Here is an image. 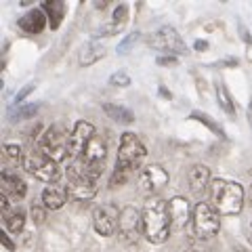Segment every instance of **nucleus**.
<instances>
[{
	"label": "nucleus",
	"mask_w": 252,
	"mask_h": 252,
	"mask_svg": "<svg viewBox=\"0 0 252 252\" xmlns=\"http://www.w3.org/2000/svg\"><path fill=\"white\" fill-rule=\"evenodd\" d=\"M132 175H135L132 170L116 166L114 172H112V179H109V187H120V185H124V183H128V179H130Z\"/></svg>",
	"instance_id": "a878e982"
},
{
	"label": "nucleus",
	"mask_w": 252,
	"mask_h": 252,
	"mask_svg": "<svg viewBox=\"0 0 252 252\" xmlns=\"http://www.w3.org/2000/svg\"><path fill=\"white\" fill-rule=\"evenodd\" d=\"M40 109V103H26V105H19L15 112H11L13 120H26V118L36 116V112Z\"/></svg>",
	"instance_id": "bb28decb"
},
{
	"label": "nucleus",
	"mask_w": 252,
	"mask_h": 252,
	"mask_svg": "<svg viewBox=\"0 0 252 252\" xmlns=\"http://www.w3.org/2000/svg\"><path fill=\"white\" fill-rule=\"evenodd\" d=\"M97 137V130H94V124L89 120H78L74 130H72V137H69V154H72L74 160H78L84 149L89 147L91 141Z\"/></svg>",
	"instance_id": "f8f14e48"
},
{
	"label": "nucleus",
	"mask_w": 252,
	"mask_h": 252,
	"mask_svg": "<svg viewBox=\"0 0 252 252\" xmlns=\"http://www.w3.org/2000/svg\"><path fill=\"white\" fill-rule=\"evenodd\" d=\"M248 124H250V128H252V101H250V105H248Z\"/></svg>",
	"instance_id": "c9c22d12"
},
{
	"label": "nucleus",
	"mask_w": 252,
	"mask_h": 252,
	"mask_svg": "<svg viewBox=\"0 0 252 252\" xmlns=\"http://www.w3.org/2000/svg\"><path fill=\"white\" fill-rule=\"evenodd\" d=\"M21 162H23V168H26L32 177L40 179V181H44V183L51 185V183H57L59 181V175H61L59 164L49 160L46 156H42L38 149L32 152V154H26Z\"/></svg>",
	"instance_id": "0eeeda50"
},
{
	"label": "nucleus",
	"mask_w": 252,
	"mask_h": 252,
	"mask_svg": "<svg viewBox=\"0 0 252 252\" xmlns=\"http://www.w3.org/2000/svg\"><path fill=\"white\" fill-rule=\"evenodd\" d=\"M193 210L195 206H191V202L187 198L175 195L168 202V215H170L172 229H185L187 223H193Z\"/></svg>",
	"instance_id": "ddd939ff"
},
{
	"label": "nucleus",
	"mask_w": 252,
	"mask_h": 252,
	"mask_svg": "<svg viewBox=\"0 0 252 252\" xmlns=\"http://www.w3.org/2000/svg\"><path fill=\"white\" fill-rule=\"evenodd\" d=\"M208 198L210 204L219 210V215L233 217L240 215L246 202V189L235 181L227 179H212V183L208 187Z\"/></svg>",
	"instance_id": "f03ea898"
},
{
	"label": "nucleus",
	"mask_w": 252,
	"mask_h": 252,
	"mask_svg": "<svg viewBox=\"0 0 252 252\" xmlns=\"http://www.w3.org/2000/svg\"><path fill=\"white\" fill-rule=\"evenodd\" d=\"M147 44L152 46V49L160 51V53H166V55H181L187 51V44L183 42V38L179 36V32L170 26H164L156 32V34L149 36Z\"/></svg>",
	"instance_id": "1a4fd4ad"
},
{
	"label": "nucleus",
	"mask_w": 252,
	"mask_h": 252,
	"mask_svg": "<svg viewBox=\"0 0 252 252\" xmlns=\"http://www.w3.org/2000/svg\"><path fill=\"white\" fill-rule=\"evenodd\" d=\"M246 202H248L250 206H252V185L248 187V191H246Z\"/></svg>",
	"instance_id": "e433bc0d"
},
{
	"label": "nucleus",
	"mask_w": 252,
	"mask_h": 252,
	"mask_svg": "<svg viewBox=\"0 0 252 252\" xmlns=\"http://www.w3.org/2000/svg\"><path fill=\"white\" fill-rule=\"evenodd\" d=\"M46 26V13L42 9H32L19 19V28L26 34H40Z\"/></svg>",
	"instance_id": "a211bd4d"
},
{
	"label": "nucleus",
	"mask_w": 252,
	"mask_h": 252,
	"mask_svg": "<svg viewBox=\"0 0 252 252\" xmlns=\"http://www.w3.org/2000/svg\"><path fill=\"white\" fill-rule=\"evenodd\" d=\"M195 49H198V51H204V49H208V44H206V42H202V40H198V42H195Z\"/></svg>",
	"instance_id": "f704fd0d"
},
{
	"label": "nucleus",
	"mask_w": 252,
	"mask_h": 252,
	"mask_svg": "<svg viewBox=\"0 0 252 252\" xmlns=\"http://www.w3.org/2000/svg\"><path fill=\"white\" fill-rule=\"evenodd\" d=\"M185 252H202V250H185Z\"/></svg>",
	"instance_id": "4c0bfd02"
},
{
	"label": "nucleus",
	"mask_w": 252,
	"mask_h": 252,
	"mask_svg": "<svg viewBox=\"0 0 252 252\" xmlns=\"http://www.w3.org/2000/svg\"><path fill=\"white\" fill-rule=\"evenodd\" d=\"M69 137L67 130L63 128L61 124H53L49 130L44 132V135L40 137V143H38V152H40L42 156H46L49 160L53 162H63L69 154Z\"/></svg>",
	"instance_id": "7ed1b4c3"
},
{
	"label": "nucleus",
	"mask_w": 252,
	"mask_h": 252,
	"mask_svg": "<svg viewBox=\"0 0 252 252\" xmlns=\"http://www.w3.org/2000/svg\"><path fill=\"white\" fill-rule=\"evenodd\" d=\"M217 99H219V105L225 109L229 116H233L235 114V105H233V99H231V93H229V89L220 82V84H217Z\"/></svg>",
	"instance_id": "b1692460"
},
{
	"label": "nucleus",
	"mask_w": 252,
	"mask_h": 252,
	"mask_svg": "<svg viewBox=\"0 0 252 252\" xmlns=\"http://www.w3.org/2000/svg\"><path fill=\"white\" fill-rule=\"evenodd\" d=\"M179 59L175 57V55H160V57H158V63H160V65H175Z\"/></svg>",
	"instance_id": "473e14b6"
},
{
	"label": "nucleus",
	"mask_w": 252,
	"mask_h": 252,
	"mask_svg": "<svg viewBox=\"0 0 252 252\" xmlns=\"http://www.w3.org/2000/svg\"><path fill=\"white\" fill-rule=\"evenodd\" d=\"M193 233L195 238L206 242L212 240L220 229V215L219 210L212 206L210 202H200L195 204V210H193Z\"/></svg>",
	"instance_id": "39448f33"
},
{
	"label": "nucleus",
	"mask_w": 252,
	"mask_h": 252,
	"mask_svg": "<svg viewBox=\"0 0 252 252\" xmlns=\"http://www.w3.org/2000/svg\"><path fill=\"white\" fill-rule=\"evenodd\" d=\"M69 198L67 185H61L59 181L57 183H51L49 187H44L42 191V204L46 206V210H59L65 206V202Z\"/></svg>",
	"instance_id": "dca6fc26"
},
{
	"label": "nucleus",
	"mask_w": 252,
	"mask_h": 252,
	"mask_svg": "<svg viewBox=\"0 0 252 252\" xmlns=\"http://www.w3.org/2000/svg\"><path fill=\"white\" fill-rule=\"evenodd\" d=\"M147 149L143 145L135 132H124L120 139V147H118V158H116V166L120 168H128V170H139L141 162L145 160Z\"/></svg>",
	"instance_id": "423d86ee"
},
{
	"label": "nucleus",
	"mask_w": 252,
	"mask_h": 252,
	"mask_svg": "<svg viewBox=\"0 0 252 252\" xmlns=\"http://www.w3.org/2000/svg\"><path fill=\"white\" fill-rule=\"evenodd\" d=\"M105 158H107V147H105V141L101 137H94L89 147L84 149V154L78 158L80 166L84 168V172L89 175L93 181H97L101 177V170L105 166Z\"/></svg>",
	"instance_id": "6e6552de"
},
{
	"label": "nucleus",
	"mask_w": 252,
	"mask_h": 252,
	"mask_svg": "<svg viewBox=\"0 0 252 252\" xmlns=\"http://www.w3.org/2000/svg\"><path fill=\"white\" fill-rule=\"evenodd\" d=\"M4 225L11 233H19L26 225V210L23 208H13L9 215H4Z\"/></svg>",
	"instance_id": "4be33fe9"
},
{
	"label": "nucleus",
	"mask_w": 252,
	"mask_h": 252,
	"mask_svg": "<svg viewBox=\"0 0 252 252\" xmlns=\"http://www.w3.org/2000/svg\"><path fill=\"white\" fill-rule=\"evenodd\" d=\"M105 55V49L99 44H89L86 49L80 53V65H93V63H97L101 57Z\"/></svg>",
	"instance_id": "5701e85b"
},
{
	"label": "nucleus",
	"mask_w": 252,
	"mask_h": 252,
	"mask_svg": "<svg viewBox=\"0 0 252 252\" xmlns=\"http://www.w3.org/2000/svg\"><path fill=\"white\" fill-rule=\"evenodd\" d=\"M4 152L9 154L15 160H23V154H21V147L19 145H4Z\"/></svg>",
	"instance_id": "2f4dec72"
},
{
	"label": "nucleus",
	"mask_w": 252,
	"mask_h": 252,
	"mask_svg": "<svg viewBox=\"0 0 252 252\" xmlns=\"http://www.w3.org/2000/svg\"><path fill=\"white\" fill-rule=\"evenodd\" d=\"M65 179H67V191H69V198L72 200L89 202L97 195V185H94V181L84 172V168L80 166L78 160H74L67 166Z\"/></svg>",
	"instance_id": "20e7f679"
},
{
	"label": "nucleus",
	"mask_w": 252,
	"mask_h": 252,
	"mask_svg": "<svg viewBox=\"0 0 252 252\" xmlns=\"http://www.w3.org/2000/svg\"><path fill=\"white\" fill-rule=\"evenodd\" d=\"M126 21H128V6H126V4H118L114 9V15H112V23L101 30V34H105V36L118 34V32L124 30Z\"/></svg>",
	"instance_id": "6ab92c4d"
},
{
	"label": "nucleus",
	"mask_w": 252,
	"mask_h": 252,
	"mask_svg": "<svg viewBox=\"0 0 252 252\" xmlns=\"http://www.w3.org/2000/svg\"><path fill=\"white\" fill-rule=\"evenodd\" d=\"M187 183H189V189H191L193 193L204 191V189L210 187V183H212L210 168L206 166V164H193L187 172Z\"/></svg>",
	"instance_id": "f3484780"
},
{
	"label": "nucleus",
	"mask_w": 252,
	"mask_h": 252,
	"mask_svg": "<svg viewBox=\"0 0 252 252\" xmlns=\"http://www.w3.org/2000/svg\"><path fill=\"white\" fill-rule=\"evenodd\" d=\"M191 120H198V122H202V124H206L208 128H210L212 132H215V135H219L220 139H225V130L220 128V126H219V124H217L215 120H212L210 116L202 114V112H191Z\"/></svg>",
	"instance_id": "393cba45"
},
{
	"label": "nucleus",
	"mask_w": 252,
	"mask_h": 252,
	"mask_svg": "<svg viewBox=\"0 0 252 252\" xmlns=\"http://www.w3.org/2000/svg\"><path fill=\"white\" fill-rule=\"evenodd\" d=\"M0 242H2V246H4L6 250H15V244L11 242V238H9V235H6L4 231L0 233Z\"/></svg>",
	"instance_id": "72a5a7b5"
},
{
	"label": "nucleus",
	"mask_w": 252,
	"mask_h": 252,
	"mask_svg": "<svg viewBox=\"0 0 252 252\" xmlns=\"http://www.w3.org/2000/svg\"><path fill=\"white\" fill-rule=\"evenodd\" d=\"M42 11L46 13V19H49L53 30H57L61 26V19L65 17V4L59 2V0H46V2H42Z\"/></svg>",
	"instance_id": "aec40b11"
},
{
	"label": "nucleus",
	"mask_w": 252,
	"mask_h": 252,
	"mask_svg": "<svg viewBox=\"0 0 252 252\" xmlns=\"http://www.w3.org/2000/svg\"><path fill=\"white\" fill-rule=\"evenodd\" d=\"M32 91H34V84H26V86H23V89H21L17 94H15V103L21 105V103H23V99H26Z\"/></svg>",
	"instance_id": "7c9ffc66"
},
{
	"label": "nucleus",
	"mask_w": 252,
	"mask_h": 252,
	"mask_svg": "<svg viewBox=\"0 0 252 252\" xmlns=\"http://www.w3.org/2000/svg\"><path fill=\"white\" fill-rule=\"evenodd\" d=\"M30 215H32V219H34V223L36 225H40V223H44L46 220V206L44 204H32V208H30Z\"/></svg>",
	"instance_id": "cd10ccee"
},
{
	"label": "nucleus",
	"mask_w": 252,
	"mask_h": 252,
	"mask_svg": "<svg viewBox=\"0 0 252 252\" xmlns=\"http://www.w3.org/2000/svg\"><path fill=\"white\" fill-rule=\"evenodd\" d=\"M0 193L6 195V198H15V200H21L28 193L26 181L19 177L17 170H13V168L2 170V175H0Z\"/></svg>",
	"instance_id": "2eb2a0df"
},
{
	"label": "nucleus",
	"mask_w": 252,
	"mask_h": 252,
	"mask_svg": "<svg viewBox=\"0 0 252 252\" xmlns=\"http://www.w3.org/2000/svg\"><path fill=\"white\" fill-rule=\"evenodd\" d=\"M141 220H143V235L152 244H164L172 231L168 202L160 198H149L141 210Z\"/></svg>",
	"instance_id": "f257e3e1"
},
{
	"label": "nucleus",
	"mask_w": 252,
	"mask_h": 252,
	"mask_svg": "<svg viewBox=\"0 0 252 252\" xmlns=\"http://www.w3.org/2000/svg\"><path fill=\"white\" fill-rule=\"evenodd\" d=\"M120 225V210L112 204H103L93 210V227L99 235H112Z\"/></svg>",
	"instance_id": "9b49d317"
},
{
	"label": "nucleus",
	"mask_w": 252,
	"mask_h": 252,
	"mask_svg": "<svg viewBox=\"0 0 252 252\" xmlns=\"http://www.w3.org/2000/svg\"><path fill=\"white\" fill-rule=\"evenodd\" d=\"M103 112L112 118L116 122H124V124H130L135 122V114L130 112L128 107L124 105H118V103H103Z\"/></svg>",
	"instance_id": "412c9836"
},
{
	"label": "nucleus",
	"mask_w": 252,
	"mask_h": 252,
	"mask_svg": "<svg viewBox=\"0 0 252 252\" xmlns=\"http://www.w3.org/2000/svg\"><path fill=\"white\" fill-rule=\"evenodd\" d=\"M109 84L112 86H130V76L124 72V69H120V72H116V74H112V78H109Z\"/></svg>",
	"instance_id": "c85d7f7f"
},
{
	"label": "nucleus",
	"mask_w": 252,
	"mask_h": 252,
	"mask_svg": "<svg viewBox=\"0 0 252 252\" xmlns=\"http://www.w3.org/2000/svg\"><path fill=\"white\" fill-rule=\"evenodd\" d=\"M137 38H139V32H132V34H128V36H126L120 44H118V53H126V49H128V46H130L132 42H135Z\"/></svg>",
	"instance_id": "c756f323"
},
{
	"label": "nucleus",
	"mask_w": 252,
	"mask_h": 252,
	"mask_svg": "<svg viewBox=\"0 0 252 252\" xmlns=\"http://www.w3.org/2000/svg\"><path fill=\"white\" fill-rule=\"evenodd\" d=\"M120 233L126 242L139 240V233H143V220H141V212L135 206H124L120 210Z\"/></svg>",
	"instance_id": "4468645a"
},
{
	"label": "nucleus",
	"mask_w": 252,
	"mask_h": 252,
	"mask_svg": "<svg viewBox=\"0 0 252 252\" xmlns=\"http://www.w3.org/2000/svg\"><path fill=\"white\" fill-rule=\"evenodd\" d=\"M168 185V172L160 164H152L139 172V189L145 195H154Z\"/></svg>",
	"instance_id": "9d476101"
}]
</instances>
